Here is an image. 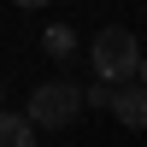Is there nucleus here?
<instances>
[{
    "mask_svg": "<svg viewBox=\"0 0 147 147\" xmlns=\"http://www.w3.org/2000/svg\"><path fill=\"white\" fill-rule=\"evenodd\" d=\"M88 65H94V82H112V88H124V82H136L141 47H136V35H129L124 24H106V30L88 41Z\"/></svg>",
    "mask_w": 147,
    "mask_h": 147,
    "instance_id": "f257e3e1",
    "label": "nucleus"
},
{
    "mask_svg": "<svg viewBox=\"0 0 147 147\" xmlns=\"http://www.w3.org/2000/svg\"><path fill=\"white\" fill-rule=\"evenodd\" d=\"M77 112H82V82H65V77L30 88V106H24L30 129H65V124H77Z\"/></svg>",
    "mask_w": 147,
    "mask_h": 147,
    "instance_id": "f03ea898",
    "label": "nucleus"
},
{
    "mask_svg": "<svg viewBox=\"0 0 147 147\" xmlns=\"http://www.w3.org/2000/svg\"><path fill=\"white\" fill-rule=\"evenodd\" d=\"M112 118L129 129H147V88L141 82H124V88H112Z\"/></svg>",
    "mask_w": 147,
    "mask_h": 147,
    "instance_id": "7ed1b4c3",
    "label": "nucleus"
},
{
    "mask_svg": "<svg viewBox=\"0 0 147 147\" xmlns=\"http://www.w3.org/2000/svg\"><path fill=\"white\" fill-rule=\"evenodd\" d=\"M0 147H35V129L24 112H0Z\"/></svg>",
    "mask_w": 147,
    "mask_h": 147,
    "instance_id": "20e7f679",
    "label": "nucleus"
},
{
    "mask_svg": "<svg viewBox=\"0 0 147 147\" xmlns=\"http://www.w3.org/2000/svg\"><path fill=\"white\" fill-rule=\"evenodd\" d=\"M41 47H47V53H53V59H71V53H77V35H71L65 24H53V30L41 35Z\"/></svg>",
    "mask_w": 147,
    "mask_h": 147,
    "instance_id": "39448f33",
    "label": "nucleus"
},
{
    "mask_svg": "<svg viewBox=\"0 0 147 147\" xmlns=\"http://www.w3.org/2000/svg\"><path fill=\"white\" fill-rule=\"evenodd\" d=\"M82 106H112V82H88L82 88Z\"/></svg>",
    "mask_w": 147,
    "mask_h": 147,
    "instance_id": "423d86ee",
    "label": "nucleus"
},
{
    "mask_svg": "<svg viewBox=\"0 0 147 147\" xmlns=\"http://www.w3.org/2000/svg\"><path fill=\"white\" fill-rule=\"evenodd\" d=\"M136 82H141V88H147V53H141V65H136Z\"/></svg>",
    "mask_w": 147,
    "mask_h": 147,
    "instance_id": "0eeeda50",
    "label": "nucleus"
},
{
    "mask_svg": "<svg viewBox=\"0 0 147 147\" xmlns=\"http://www.w3.org/2000/svg\"><path fill=\"white\" fill-rule=\"evenodd\" d=\"M18 6H24V12H35V6H47V0H18Z\"/></svg>",
    "mask_w": 147,
    "mask_h": 147,
    "instance_id": "6e6552de",
    "label": "nucleus"
}]
</instances>
